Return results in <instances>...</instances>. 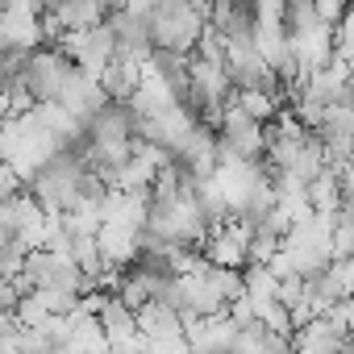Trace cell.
Wrapping results in <instances>:
<instances>
[{"label":"cell","instance_id":"6da1fadb","mask_svg":"<svg viewBox=\"0 0 354 354\" xmlns=\"http://www.w3.org/2000/svg\"><path fill=\"white\" fill-rule=\"evenodd\" d=\"M205 26H209V17L192 0H158L150 9V42H154V50H167V55L192 59Z\"/></svg>","mask_w":354,"mask_h":354},{"label":"cell","instance_id":"7a4b0ae2","mask_svg":"<svg viewBox=\"0 0 354 354\" xmlns=\"http://www.w3.org/2000/svg\"><path fill=\"white\" fill-rule=\"evenodd\" d=\"M80 75L75 59L63 50V46H34L30 59H26V71H21V84L26 92L34 96V104H50V100H63V92L71 88V80Z\"/></svg>","mask_w":354,"mask_h":354},{"label":"cell","instance_id":"3957f363","mask_svg":"<svg viewBox=\"0 0 354 354\" xmlns=\"http://www.w3.org/2000/svg\"><path fill=\"white\" fill-rule=\"evenodd\" d=\"M59 46H63V50L75 59V67L88 71V75H100V71L117 59V34H113L109 21H100V26H92V30H75V34H67Z\"/></svg>","mask_w":354,"mask_h":354},{"label":"cell","instance_id":"277c9868","mask_svg":"<svg viewBox=\"0 0 354 354\" xmlns=\"http://www.w3.org/2000/svg\"><path fill=\"white\" fill-rule=\"evenodd\" d=\"M313 138L321 142V150H325V158L333 167L354 162V96L342 100V104H333V109H325V117L313 129Z\"/></svg>","mask_w":354,"mask_h":354},{"label":"cell","instance_id":"5b68a950","mask_svg":"<svg viewBox=\"0 0 354 354\" xmlns=\"http://www.w3.org/2000/svg\"><path fill=\"white\" fill-rule=\"evenodd\" d=\"M113 34H117V59H129V63H146L154 55V42H150V13H133V9H121L109 17Z\"/></svg>","mask_w":354,"mask_h":354},{"label":"cell","instance_id":"8992f818","mask_svg":"<svg viewBox=\"0 0 354 354\" xmlns=\"http://www.w3.org/2000/svg\"><path fill=\"white\" fill-rule=\"evenodd\" d=\"M346 342H350L346 329H342L329 313L308 317V321L296 325V333H292V350H296V354H337Z\"/></svg>","mask_w":354,"mask_h":354},{"label":"cell","instance_id":"52a82bcc","mask_svg":"<svg viewBox=\"0 0 354 354\" xmlns=\"http://www.w3.org/2000/svg\"><path fill=\"white\" fill-rule=\"evenodd\" d=\"M96 242H100V259L104 267L121 271L129 263H138V250H142V230L125 225V221H104L96 230Z\"/></svg>","mask_w":354,"mask_h":354},{"label":"cell","instance_id":"ba28073f","mask_svg":"<svg viewBox=\"0 0 354 354\" xmlns=\"http://www.w3.org/2000/svg\"><path fill=\"white\" fill-rule=\"evenodd\" d=\"M138 333H142L146 342H154V346L180 342V337H184V317L175 313L171 304H162V300H150V304L138 308Z\"/></svg>","mask_w":354,"mask_h":354},{"label":"cell","instance_id":"9c48e42d","mask_svg":"<svg viewBox=\"0 0 354 354\" xmlns=\"http://www.w3.org/2000/svg\"><path fill=\"white\" fill-rule=\"evenodd\" d=\"M100 88L109 92V100H129L142 84V63H129V59H113L100 75Z\"/></svg>","mask_w":354,"mask_h":354},{"label":"cell","instance_id":"30bf717a","mask_svg":"<svg viewBox=\"0 0 354 354\" xmlns=\"http://www.w3.org/2000/svg\"><path fill=\"white\" fill-rule=\"evenodd\" d=\"M308 192V205L313 213H337V201H342V184H337V167H325L317 180L304 184Z\"/></svg>","mask_w":354,"mask_h":354},{"label":"cell","instance_id":"8fae6325","mask_svg":"<svg viewBox=\"0 0 354 354\" xmlns=\"http://www.w3.org/2000/svg\"><path fill=\"white\" fill-rule=\"evenodd\" d=\"M321 26H329V21L321 17L317 0H288V5H283V30H288V38L313 34V30H321Z\"/></svg>","mask_w":354,"mask_h":354},{"label":"cell","instance_id":"7c38bea8","mask_svg":"<svg viewBox=\"0 0 354 354\" xmlns=\"http://www.w3.org/2000/svg\"><path fill=\"white\" fill-rule=\"evenodd\" d=\"M26 171L17 167V162H9V158H0V205H9V201H17L21 192H26Z\"/></svg>","mask_w":354,"mask_h":354},{"label":"cell","instance_id":"4fadbf2b","mask_svg":"<svg viewBox=\"0 0 354 354\" xmlns=\"http://www.w3.org/2000/svg\"><path fill=\"white\" fill-rule=\"evenodd\" d=\"M26 59H30V50H0V96H5V92L21 80Z\"/></svg>","mask_w":354,"mask_h":354},{"label":"cell","instance_id":"5bb4252c","mask_svg":"<svg viewBox=\"0 0 354 354\" xmlns=\"http://www.w3.org/2000/svg\"><path fill=\"white\" fill-rule=\"evenodd\" d=\"M250 5H254L259 21H279L283 26V5H288V0H250Z\"/></svg>","mask_w":354,"mask_h":354},{"label":"cell","instance_id":"9a60e30c","mask_svg":"<svg viewBox=\"0 0 354 354\" xmlns=\"http://www.w3.org/2000/svg\"><path fill=\"white\" fill-rule=\"evenodd\" d=\"M317 9H321V17H325L329 26H337V21L354 9V0H317Z\"/></svg>","mask_w":354,"mask_h":354},{"label":"cell","instance_id":"2e32d148","mask_svg":"<svg viewBox=\"0 0 354 354\" xmlns=\"http://www.w3.org/2000/svg\"><path fill=\"white\" fill-rule=\"evenodd\" d=\"M154 5H158V0H129V9H133V13H150Z\"/></svg>","mask_w":354,"mask_h":354},{"label":"cell","instance_id":"e0dca14e","mask_svg":"<svg viewBox=\"0 0 354 354\" xmlns=\"http://www.w3.org/2000/svg\"><path fill=\"white\" fill-rule=\"evenodd\" d=\"M55 354H84V350H80V346H75V342H63V346H59V350H55Z\"/></svg>","mask_w":354,"mask_h":354},{"label":"cell","instance_id":"ac0fdd59","mask_svg":"<svg viewBox=\"0 0 354 354\" xmlns=\"http://www.w3.org/2000/svg\"><path fill=\"white\" fill-rule=\"evenodd\" d=\"M192 5H196V9H201L205 17H209V5H213V0H192Z\"/></svg>","mask_w":354,"mask_h":354}]
</instances>
